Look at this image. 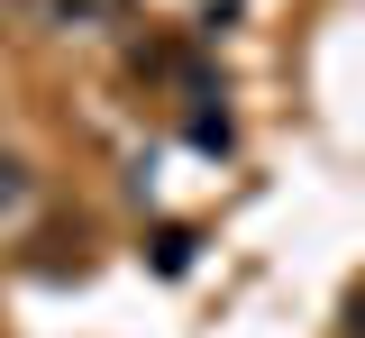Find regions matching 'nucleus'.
<instances>
[{
  "instance_id": "obj_1",
  "label": "nucleus",
  "mask_w": 365,
  "mask_h": 338,
  "mask_svg": "<svg viewBox=\"0 0 365 338\" xmlns=\"http://www.w3.org/2000/svg\"><path fill=\"white\" fill-rule=\"evenodd\" d=\"M19 201H28V165L0 146V210H19Z\"/></svg>"
}]
</instances>
